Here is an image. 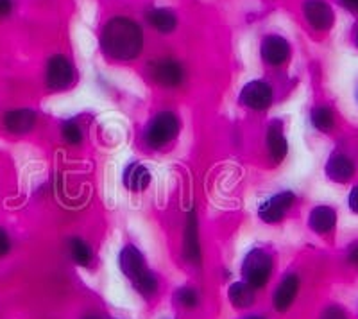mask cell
<instances>
[{
  "label": "cell",
  "instance_id": "cell-16",
  "mask_svg": "<svg viewBox=\"0 0 358 319\" xmlns=\"http://www.w3.org/2000/svg\"><path fill=\"white\" fill-rule=\"evenodd\" d=\"M118 264H120V269L126 274L129 280H134L140 273L147 269L145 262H143V255L140 253L134 246H126L122 251H120V257H118Z\"/></svg>",
  "mask_w": 358,
  "mask_h": 319
},
{
  "label": "cell",
  "instance_id": "cell-8",
  "mask_svg": "<svg viewBox=\"0 0 358 319\" xmlns=\"http://www.w3.org/2000/svg\"><path fill=\"white\" fill-rule=\"evenodd\" d=\"M262 59L271 66H280L290 57V43L280 34H268L262 40Z\"/></svg>",
  "mask_w": 358,
  "mask_h": 319
},
{
  "label": "cell",
  "instance_id": "cell-6",
  "mask_svg": "<svg viewBox=\"0 0 358 319\" xmlns=\"http://www.w3.org/2000/svg\"><path fill=\"white\" fill-rule=\"evenodd\" d=\"M151 76L158 85L165 88H176L183 83L185 70L181 63L172 57H162L158 62L151 63Z\"/></svg>",
  "mask_w": 358,
  "mask_h": 319
},
{
  "label": "cell",
  "instance_id": "cell-32",
  "mask_svg": "<svg viewBox=\"0 0 358 319\" xmlns=\"http://www.w3.org/2000/svg\"><path fill=\"white\" fill-rule=\"evenodd\" d=\"M355 45H357L358 49V29H357V33H355Z\"/></svg>",
  "mask_w": 358,
  "mask_h": 319
},
{
  "label": "cell",
  "instance_id": "cell-7",
  "mask_svg": "<svg viewBox=\"0 0 358 319\" xmlns=\"http://www.w3.org/2000/svg\"><path fill=\"white\" fill-rule=\"evenodd\" d=\"M241 103L255 111H264L273 103V88L265 81H251L242 88Z\"/></svg>",
  "mask_w": 358,
  "mask_h": 319
},
{
  "label": "cell",
  "instance_id": "cell-17",
  "mask_svg": "<svg viewBox=\"0 0 358 319\" xmlns=\"http://www.w3.org/2000/svg\"><path fill=\"white\" fill-rule=\"evenodd\" d=\"M147 22L151 27H155L158 33L171 34L178 25V18L172 9L167 8H155L147 13Z\"/></svg>",
  "mask_w": 358,
  "mask_h": 319
},
{
  "label": "cell",
  "instance_id": "cell-25",
  "mask_svg": "<svg viewBox=\"0 0 358 319\" xmlns=\"http://www.w3.org/2000/svg\"><path fill=\"white\" fill-rule=\"evenodd\" d=\"M319 319H348V316L341 307H337V305H330L328 309H324V312H322Z\"/></svg>",
  "mask_w": 358,
  "mask_h": 319
},
{
  "label": "cell",
  "instance_id": "cell-20",
  "mask_svg": "<svg viewBox=\"0 0 358 319\" xmlns=\"http://www.w3.org/2000/svg\"><path fill=\"white\" fill-rule=\"evenodd\" d=\"M310 119H312L313 127L322 133L331 132L335 126V113L331 111V108H328V106L313 108L312 115H310Z\"/></svg>",
  "mask_w": 358,
  "mask_h": 319
},
{
  "label": "cell",
  "instance_id": "cell-9",
  "mask_svg": "<svg viewBox=\"0 0 358 319\" xmlns=\"http://www.w3.org/2000/svg\"><path fill=\"white\" fill-rule=\"evenodd\" d=\"M294 199H296V196H294V192H290V190L276 194V196H273L271 199H267L264 205L260 206V210H258V215H260L262 221L268 222V225L281 221V219L285 217L287 210L292 206Z\"/></svg>",
  "mask_w": 358,
  "mask_h": 319
},
{
  "label": "cell",
  "instance_id": "cell-10",
  "mask_svg": "<svg viewBox=\"0 0 358 319\" xmlns=\"http://www.w3.org/2000/svg\"><path fill=\"white\" fill-rule=\"evenodd\" d=\"M326 176L335 183H348L355 176L353 160L344 153H334L326 162Z\"/></svg>",
  "mask_w": 358,
  "mask_h": 319
},
{
  "label": "cell",
  "instance_id": "cell-12",
  "mask_svg": "<svg viewBox=\"0 0 358 319\" xmlns=\"http://www.w3.org/2000/svg\"><path fill=\"white\" fill-rule=\"evenodd\" d=\"M297 291H299V278H297V274H287L285 278L281 280L280 285H278L276 292H274V309L278 312L289 311L290 305L296 299Z\"/></svg>",
  "mask_w": 358,
  "mask_h": 319
},
{
  "label": "cell",
  "instance_id": "cell-26",
  "mask_svg": "<svg viewBox=\"0 0 358 319\" xmlns=\"http://www.w3.org/2000/svg\"><path fill=\"white\" fill-rule=\"evenodd\" d=\"M348 205H350V210L358 215V185H355L351 188L350 196H348Z\"/></svg>",
  "mask_w": 358,
  "mask_h": 319
},
{
  "label": "cell",
  "instance_id": "cell-3",
  "mask_svg": "<svg viewBox=\"0 0 358 319\" xmlns=\"http://www.w3.org/2000/svg\"><path fill=\"white\" fill-rule=\"evenodd\" d=\"M271 273H273L271 257L264 250H258V248L249 251L244 260V266H242V274H244L245 282L252 289H262L271 278Z\"/></svg>",
  "mask_w": 358,
  "mask_h": 319
},
{
  "label": "cell",
  "instance_id": "cell-23",
  "mask_svg": "<svg viewBox=\"0 0 358 319\" xmlns=\"http://www.w3.org/2000/svg\"><path fill=\"white\" fill-rule=\"evenodd\" d=\"M174 302L187 309H194L199 303V296H197V292L192 287H181V289L176 291Z\"/></svg>",
  "mask_w": 358,
  "mask_h": 319
},
{
  "label": "cell",
  "instance_id": "cell-31",
  "mask_svg": "<svg viewBox=\"0 0 358 319\" xmlns=\"http://www.w3.org/2000/svg\"><path fill=\"white\" fill-rule=\"evenodd\" d=\"M83 319H102V318H101V316H97V314H88V316H85Z\"/></svg>",
  "mask_w": 358,
  "mask_h": 319
},
{
  "label": "cell",
  "instance_id": "cell-11",
  "mask_svg": "<svg viewBox=\"0 0 358 319\" xmlns=\"http://www.w3.org/2000/svg\"><path fill=\"white\" fill-rule=\"evenodd\" d=\"M36 124V113L27 108H20V110L8 111L4 115V126L8 132L15 133V135H24L29 133Z\"/></svg>",
  "mask_w": 358,
  "mask_h": 319
},
{
  "label": "cell",
  "instance_id": "cell-13",
  "mask_svg": "<svg viewBox=\"0 0 358 319\" xmlns=\"http://www.w3.org/2000/svg\"><path fill=\"white\" fill-rule=\"evenodd\" d=\"M199 225H197V213L192 210L188 215L187 229H185V257L188 262L199 264L201 262V246H199Z\"/></svg>",
  "mask_w": 358,
  "mask_h": 319
},
{
  "label": "cell",
  "instance_id": "cell-18",
  "mask_svg": "<svg viewBox=\"0 0 358 319\" xmlns=\"http://www.w3.org/2000/svg\"><path fill=\"white\" fill-rule=\"evenodd\" d=\"M122 180L124 185H126L129 190H133V192H142V190H145V188L149 187V183H151V174H149L145 165L131 164L129 167L124 171Z\"/></svg>",
  "mask_w": 358,
  "mask_h": 319
},
{
  "label": "cell",
  "instance_id": "cell-14",
  "mask_svg": "<svg viewBox=\"0 0 358 319\" xmlns=\"http://www.w3.org/2000/svg\"><path fill=\"white\" fill-rule=\"evenodd\" d=\"M267 148L268 155L274 162H281L287 156L289 151V143H287L285 135H283V124L280 120H273L267 127Z\"/></svg>",
  "mask_w": 358,
  "mask_h": 319
},
{
  "label": "cell",
  "instance_id": "cell-22",
  "mask_svg": "<svg viewBox=\"0 0 358 319\" xmlns=\"http://www.w3.org/2000/svg\"><path fill=\"white\" fill-rule=\"evenodd\" d=\"M70 253H72L73 262L78 266H88L90 260H92V250L81 239H72L70 241Z\"/></svg>",
  "mask_w": 358,
  "mask_h": 319
},
{
  "label": "cell",
  "instance_id": "cell-28",
  "mask_svg": "<svg viewBox=\"0 0 358 319\" xmlns=\"http://www.w3.org/2000/svg\"><path fill=\"white\" fill-rule=\"evenodd\" d=\"M348 262L358 269V242L351 244V248L348 250Z\"/></svg>",
  "mask_w": 358,
  "mask_h": 319
},
{
  "label": "cell",
  "instance_id": "cell-29",
  "mask_svg": "<svg viewBox=\"0 0 358 319\" xmlns=\"http://www.w3.org/2000/svg\"><path fill=\"white\" fill-rule=\"evenodd\" d=\"M13 11V0H0V18L8 17Z\"/></svg>",
  "mask_w": 358,
  "mask_h": 319
},
{
  "label": "cell",
  "instance_id": "cell-21",
  "mask_svg": "<svg viewBox=\"0 0 358 319\" xmlns=\"http://www.w3.org/2000/svg\"><path fill=\"white\" fill-rule=\"evenodd\" d=\"M134 285V289L140 292L145 298H151L152 295H156L158 291V280H156L155 273H151L149 269H145L143 273H140L134 280H131Z\"/></svg>",
  "mask_w": 358,
  "mask_h": 319
},
{
  "label": "cell",
  "instance_id": "cell-5",
  "mask_svg": "<svg viewBox=\"0 0 358 319\" xmlns=\"http://www.w3.org/2000/svg\"><path fill=\"white\" fill-rule=\"evenodd\" d=\"M303 17L306 24L315 31H330L335 22V11L328 0H305Z\"/></svg>",
  "mask_w": 358,
  "mask_h": 319
},
{
  "label": "cell",
  "instance_id": "cell-2",
  "mask_svg": "<svg viewBox=\"0 0 358 319\" xmlns=\"http://www.w3.org/2000/svg\"><path fill=\"white\" fill-rule=\"evenodd\" d=\"M179 133V120L172 111H162L149 122L145 129V142L152 148H163L171 143Z\"/></svg>",
  "mask_w": 358,
  "mask_h": 319
},
{
  "label": "cell",
  "instance_id": "cell-15",
  "mask_svg": "<svg viewBox=\"0 0 358 319\" xmlns=\"http://www.w3.org/2000/svg\"><path fill=\"white\" fill-rule=\"evenodd\" d=\"M335 225H337V212H335L331 206H315V208L310 212L308 226L312 228V232H315V234H328V232H331V229L335 228Z\"/></svg>",
  "mask_w": 358,
  "mask_h": 319
},
{
  "label": "cell",
  "instance_id": "cell-27",
  "mask_svg": "<svg viewBox=\"0 0 358 319\" xmlns=\"http://www.w3.org/2000/svg\"><path fill=\"white\" fill-rule=\"evenodd\" d=\"M9 250H11V242H9L8 234H6L4 229L0 228V257L8 255Z\"/></svg>",
  "mask_w": 358,
  "mask_h": 319
},
{
  "label": "cell",
  "instance_id": "cell-33",
  "mask_svg": "<svg viewBox=\"0 0 358 319\" xmlns=\"http://www.w3.org/2000/svg\"><path fill=\"white\" fill-rule=\"evenodd\" d=\"M245 319H262V318H258V316H249V318H245Z\"/></svg>",
  "mask_w": 358,
  "mask_h": 319
},
{
  "label": "cell",
  "instance_id": "cell-4",
  "mask_svg": "<svg viewBox=\"0 0 358 319\" xmlns=\"http://www.w3.org/2000/svg\"><path fill=\"white\" fill-rule=\"evenodd\" d=\"M76 78V70H73L72 63L63 54H56L47 63V72H45V81L50 90H66L73 83Z\"/></svg>",
  "mask_w": 358,
  "mask_h": 319
},
{
  "label": "cell",
  "instance_id": "cell-24",
  "mask_svg": "<svg viewBox=\"0 0 358 319\" xmlns=\"http://www.w3.org/2000/svg\"><path fill=\"white\" fill-rule=\"evenodd\" d=\"M63 139H65L69 143H72V146H78V143L83 140L81 127H79L76 122H72V120L65 122L63 124Z\"/></svg>",
  "mask_w": 358,
  "mask_h": 319
},
{
  "label": "cell",
  "instance_id": "cell-30",
  "mask_svg": "<svg viewBox=\"0 0 358 319\" xmlns=\"http://www.w3.org/2000/svg\"><path fill=\"white\" fill-rule=\"evenodd\" d=\"M338 4L351 13H358V0H338Z\"/></svg>",
  "mask_w": 358,
  "mask_h": 319
},
{
  "label": "cell",
  "instance_id": "cell-1",
  "mask_svg": "<svg viewBox=\"0 0 358 319\" xmlns=\"http://www.w3.org/2000/svg\"><path fill=\"white\" fill-rule=\"evenodd\" d=\"M101 50L113 62H133L143 50V31L138 22L115 17L101 33Z\"/></svg>",
  "mask_w": 358,
  "mask_h": 319
},
{
  "label": "cell",
  "instance_id": "cell-19",
  "mask_svg": "<svg viewBox=\"0 0 358 319\" xmlns=\"http://www.w3.org/2000/svg\"><path fill=\"white\" fill-rule=\"evenodd\" d=\"M229 302L236 309H248L255 302V289L248 282H235L228 291Z\"/></svg>",
  "mask_w": 358,
  "mask_h": 319
}]
</instances>
